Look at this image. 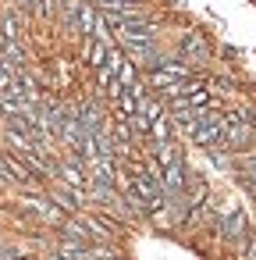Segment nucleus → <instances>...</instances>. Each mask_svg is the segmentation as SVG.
<instances>
[{"instance_id": "f257e3e1", "label": "nucleus", "mask_w": 256, "mask_h": 260, "mask_svg": "<svg viewBox=\"0 0 256 260\" xmlns=\"http://www.w3.org/2000/svg\"><path fill=\"white\" fill-rule=\"evenodd\" d=\"M107 54H111V47H107L103 40H89L86 57H89V64H93V68H103V64H107Z\"/></svg>"}, {"instance_id": "f03ea898", "label": "nucleus", "mask_w": 256, "mask_h": 260, "mask_svg": "<svg viewBox=\"0 0 256 260\" xmlns=\"http://www.w3.org/2000/svg\"><path fill=\"white\" fill-rule=\"evenodd\" d=\"M18 36H22V32H18V15H8V18H4V40L15 43Z\"/></svg>"}, {"instance_id": "7ed1b4c3", "label": "nucleus", "mask_w": 256, "mask_h": 260, "mask_svg": "<svg viewBox=\"0 0 256 260\" xmlns=\"http://www.w3.org/2000/svg\"><path fill=\"white\" fill-rule=\"evenodd\" d=\"M11 260H29V256H11Z\"/></svg>"}]
</instances>
